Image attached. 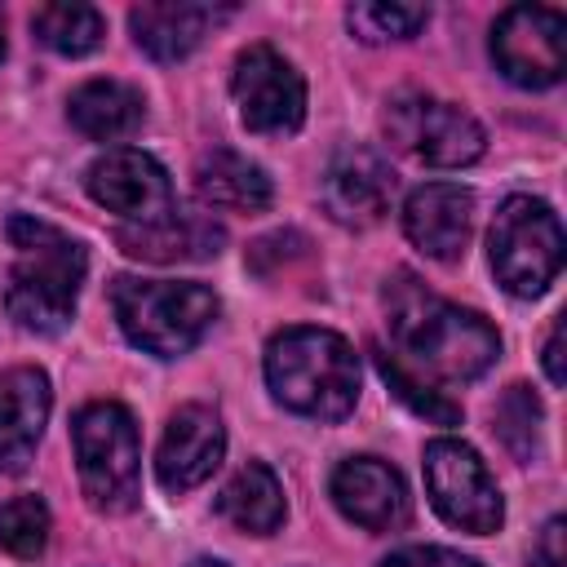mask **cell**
I'll use <instances>...</instances> for the list:
<instances>
[{
    "label": "cell",
    "mask_w": 567,
    "mask_h": 567,
    "mask_svg": "<svg viewBox=\"0 0 567 567\" xmlns=\"http://www.w3.org/2000/svg\"><path fill=\"white\" fill-rule=\"evenodd\" d=\"M217 514H221L230 527L248 532V536H270V532L284 523V487H279L275 470L261 465V461H248V465L221 487Z\"/></svg>",
    "instance_id": "obj_21"
},
{
    "label": "cell",
    "mask_w": 567,
    "mask_h": 567,
    "mask_svg": "<svg viewBox=\"0 0 567 567\" xmlns=\"http://www.w3.org/2000/svg\"><path fill=\"white\" fill-rule=\"evenodd\" d=\"M195 195L208 208H226V213H266L275 199V186L266 177L261 164H252L248 155L230 151V146H213L195 159Z\"/></svg>",
    "instance_id": "obj_19"
},
{
    "label": "cell",
    "mask_w": 567,
    "mask_h": 567,
    "mask_svg": "<svg viewBox=\"0 0 567 567\" xmlns=\"http://www.w3.org/2000/svg\"><path fill=\"white\" fill-rule=\"evenodd\" d=\"M545 377H549L554 385L567 381V368H563V323L549 328V341H545Z\"/></svg>",
    "instance_id": "obj_29"
},
{
    "label": "cell",
    "mask_w": 567,
    "mask_h": 567,
    "mask_svg": "<svg viewBox=\"0 0 567 567\" xmlns=\"http://www.w3.org/2000/svg\"><path fill=\"white\" fill-rule=\"evenodd\" d=\"M346 22L359 40L381 44V40H408L430 22L425 4H399V0H359L346 9Z\"/></svg>",
    "instance_id": "obj_24"
},
{
    "label": "cell",
    "mask_w": 567,
    "mask_h": 567,
    "mask_svg": "<svg viewBox=\"0 0 567 567\" xmlns=\"http://www.w3.org/2000/svg\"><path fill=\"white\" fill-rule=\"evenodd\" d=\"M385 315L399 359H412L430 377L470 381L483 377L501 354V337L483 315L434 297L412 275H394L385 288Z\"/></svg>",
    "instance_id": "obj_1"
},
{
    "label": "cell",
    "mask_w": 567,
    "mask_h": 567,
    "mask_svg": "<svg viewBox=\"0 0 567 567\" xmlns=\"http://www.w3.org/2000/svg\"><path fill=\"white\" fill-rule=\"evenodd\" d=\"M49 377L40 368L0 372V470H22L49 421Z\"/></svg>",
    "instance_id": "obj_17"
},
{
    "label": "cell",
    "mask_w": 567,
    "mask_h": 567,
    "mask_svg": "<svg viewBox=\"0 0 567 567\" xmlns=\"http://www.w3.org/2000/svg\"><path fill=\"white\" fill-rule=\"evenodd\" d=\"M230 93L244 128L252 133H292L306 120V80L270 44H248L235 58Z\"/></svg>",
    "instance_id": "obj_10"
},
{
    "label": "cell",
    "mask_w": 567,
    "mask_h": 567,
    "mask_svg": "<svg viewBox=\"0 0 567 567\" xmlns=\"http://www.w3.org/2000/svg\"><path fill=\"white\" fill-rule=\"evenodd\" d=\"M492 62L518 89H549L567 71V18L549 4H514L492 27Z\"/></svg>",
    "instance_id": "obj_9"
},
{
    "label": "cell",
    "mask_w": 567,
    "mask_h": 567,
    "mask_svg": "<svg viewBox=\"0 0 567 567\" xmlns=\"http://www.w3.org/2000/svg\"><path fill=\"white\" fill-rule=\"evenodd\" d=\"M474 195L461 182H425L403 199V235L434 261H456L470 244Z\"/></svg>",
    "instance_id": "obj_15"
},
{
    "label": "cell",
    "mask_w": 567,
    "mask_h": 567,
    "mask_svg": "<svg viewBox=\"0 0 567 567\" xmlns=\"http://www.w3.org/2000/svg\"><path fill=\"white\" fill-rule=\"evenodd\" d=\"M0 62H4V18H0Z\"/></svg>",
    "instance_id": "obj_31"
},
{
    "label": "cell",
    "mask_w": 567,
    "mask_h": 567,
    "mask_svg": "<svg viewBox=\"0 0 567 567\" xmlns=\"http://www.w3.org/2000/svg\"><path fill=\"white\" fill-rule=\"evenodd\" d=\"M328 487H332V505L350 523H359L368 532H394L412 514V501H408V487H403L399 470L385 465V461H377V456H350V461H341L332 470V483Z\"/></svg>",
    "instance_id": "obj_14"
},
{
    "label": "cell",
    "mask_w": 567,
    "mask_h": 567,
    "mask_svg": "<svg viewBox=\"0 0 567 567\" xmlns=\"http://www.w3.org/2000/svg\"><path fill=\"white\" fill-rule=\"evenodd\" d=\"M372 359H377V372L385 377V385H390L416 416H425V421H434V425H456V421H461V408H456L443 390H434L430 381H421L416 372H408V363H403L399 354L372 346Z\"/></svg>",
    "instance_id": "obj_23"
},
{
    "label": "cell",
    "mask_w": 567,
    "mask_h": 567,
    "mask_svg": "<svg viewBox=\"0 0 567 567\" xmlns=\"http://www.w3.org/2000/svg\"><path fill=\"white\" fill-rule=\"evenodd\" d=\"M66 115H71V124L84 137H93V142H120V137H133L142 128L146 102L124 80H89V84H80L71 93Z\"/></svg>",
    "instance_id": "obj_20"
},
{
    "label": "cell",
    "mask_w": 567,
    "mask_h": 567,
    "mask_svg": "<svg viewBox=\"0 0 567 567\" xmlns=\"http://www.w3.org/2000/svg\"><path fill=\"white\" fill-rule=\"evenodd\" d=\"M492 270L509 297H540L563 270V226L545 199L509 195L492 221Z\"/></svg>",
    "instance_id": "obj_6"
},
{
    "label": "cell",
    "mask_w": 567,
    "mask_h": 567,
    "mask_svg": "<svg viewBox=\"0 0 567 567\" xmlns=\"http://www.w3.org/2000/svg\"><path fill=\"white\" fill-rule=\"evenodd\" d=\"M115 244L137 257V261H208L221 252L226 244V230L208 217V213H195V208H182L173 204L164 217L155 221H142V226H120L115 230Z\"/></svg>",
    "instance_id": "obj_16"
},
{
    "label": "cell",
    "mask_w": 567,
    "mask_h": 567,
    "mask_svg": "<svg viewBox=\"0 0 567 567\" xmlns=\"http://www.w3.org/2000/svg\"><path fill=\"white\" fill-rule=\"evenodd\" d=\"M496 434H501V443L518 461H532L536 439H540V403H536L532 385H509L501 394V403H496Z\"/></svg>",
    "instance_id": "obj_26"
},
{
    "label": "cell",
    "mask_w": 567,
    "mask_h": 567,
    "mask_svg": "<svg viewBox=\"0 0 567 567\" xmlns=\"http://www.w3.org/2000/svg\"><path fill=\"white\" fill-rule=\"evenodd\" d=\"M270 394L310 421H341L359 403V354L328 328H284L266 346Z\"/></svg>",
    "instance_id": "obj_3"
},
{
    "label": "cell",
    "mask_w": 567,
    "mask_h": 567,
    "mask_svg": "<svg viewBox=\"0 0 567 567\" xmlns=\"http://www.w3.org/2000/svg\"><path fill=\"white\" fill-rule=\"evenodd\" d=\"M425 487L434 509L474 536H487L505 518V501L483 465V456L461 439H434L425 447Z\"/></svg>",
    "instance_id": "obj_8"
},
{
    "label": "cell",
    "mask_w": 567,
    "mask_h": 567,
    "mask_svg": "<svg viewBox=\"0 0 567 567\" xmlns=\"http://www.w3.org/2000/svg\"><path fill=\"white\" fill-rule=\"evenodd\" d=\"M221 452H226L221 416L204 403H186L164 425V439L155 452V478L164 492L182 496V492L199 487L221 465Z\"/></svg>",
    "instance_id": "obj_12"
},
{
    "label": "cell",
    "mask_w": 567,
    "mask_h": 567,
    "mask_svg": "<svg viewBox=\"0 0 567 567\" xmlns=\"http://www.w3.org/2000/svg\"><path fill=\"white\" fill-rule=\"evenodd\" d=\"M111 310L137 350H146L155 359H177L204 341V332L217 323L221 301L213 288H204L195 279L120 275L111 284Z\"/></svg>",
    "instance_id": "obj_4"
},
{
    "label": "cell",
    "mask_w": 567,
    "mask_h": 567,
    "mask_svg": "<svg viewBox=\"0 0 567 567\" xmlns=\"http://www.w3.org/2000/svg\"><path fill=\"white\" fill-rule=\"evenodd\" d=\"M319 195H323V208L332 213V221L363 230V226H377L390 213L394 177H390V164L377 151L341 146L323 168Z\"/></svg>",
    "instance_id": "obj_13"
},
{
    "label": "cell",
    "mask_w": 567,
    "mask_h": 567,
    "mask_svg": "<svg viewBox=\"0 0 567 567\" xmlns=\"http://www.w3.org/2000/svg\"><path fill=\"white\" fill-rule=\"evenodd\" d=\"M230 9H213V4H190V0H146L128 13L133 40L137 49H146L155 62H177L186 58L208 27H217Z\"/></svg>",
    "instance_id": "obj_18"
},
{
    "label": "cell",
    "mask_w": 567,
    "mask_h": 567,
    "mask_svg": "<svg viewBox=\"0 0 567 567\" xmlns=\"http://www.w3.org/2000/svg\"><path fill=\"white\" fill-rule=\"evenodd\" d=\"M190 567H226V563H221V558H195Z\"/></svg>",
    "instance_id": "obj_30"
},
{
    "label": "cell",
    "mask_w": 567,
    "mask_h": 567,
    "mask_svg": "<svg viewBox=\"0 0 567 567\" xmlns=\"http://www.w3.org/2000/svg\"><path fill=\"white\" fill-rule=\"evenodd\" d=\"M381 567H478V563L456 549H443V545H408V549H394L390 558H381Z\"/></svg>",
    "instance_id": "obj_27"
},
{
    "label": "cell",
    "mask_w": 567,
    "mask_h": 567,
    "mask_svg": "<svg viewBox=\"0 0 567 567\" xmlns=\"http://www.w3.org/2000/svg\"><path fill=\"white\" fill-rule=\"evenodd\" d=\"M31 31L40 35V44H49L53 53L62 58H84L102 44L106 35V22L93 4H80V0H53V4H40L31 13Z\"/></svg>",
    "instance_id": "obj_22"
},
{
    "label": "cell",
    "mask_w": 567,
    "mask_h": 567,
    "mask_svg": "<svg viewBox=\"0 0 567 567\" xmlns=\"http://www.w3.org/2000/svg\"><path fill=\"white\" fill-rule=\"evenodd\" d=\"M13 266L4 284V310L27 332H62L75 315L80 284L89 270L84 244L40 217H9Z\"/></svg>",
    "instance_id": "obj_2"
},
{
    "label": "cell",
    "mask_w": 567,
    "mask_h": 567,
    "mask_svg": "<svg viewBox=\"0 0 567 567\" xmlns=\"http://www.w3.org/2000/svg\"><path fill=\"white\" fill-rule=\"evenodd\" d=\"M49 545V505L40 496H13L0 505V549L13 558H40Z\"/></svg>",
    "instance_id": "obj_25"
},
{
    "label": "cell",
    "mask_w": 567,
    "mask_h": 567,
    "mask_svg": "<svg viewBox=\"0 0 567 567\" xmlns=\"http://www.w3.org/2000/svg\"><path fill=\"white\" fill-rule=\"evenodd\" d=\"M84 186L106 213H120L128 226L155 221L173 208V182H168L164 164L133 146H115V151L97 155L84 173Z\"/></svg>",
    "instance_id": "obj_11"
},
{
    "label": "cell",
    "mask_w": 567,
    "mask_h": 567,
    "mask_svg": "<svg viewBox=\"0 0 567 567\" xmlns=\"http://www.w3.org/2000/svg\"><path fill=\"white\" fill-rule=\"evenodd\" d=\"M563 532H567L563 518H549V523H545V532H540V540H536V549H532V567H567Z\"/></svg>",
    "instance_id": "obj_28"
},
{
    "label": "cell",
    "mask_w": 567,
    "mask_h": 567,
    "mask_svg": "<svg viewBox=\"0 0 567 567\" xmlns=\"http://www.w3.org/2000/svg\"><path fill=\"white\" fill-rule=\"evenodd\" d=\"M385 137L412 159L434 164V168L474 164L487 146L483 124L465 106L430 97V93H399L385 106Z\"/></svg>",
    "instance_id": "obj_7"
},
{
    "label": "cell",
    "mask_w": 567,
    "mask_h": 567,
    "mask_svg": "<svg viewBox=\"0 0 567 567\" xmlns=\"http://www.w3.org/2000/svg\"><path fill=\"white\" fill-rule=\"evenodd\" d=\"M71 439L89 505L102 514H128L142 496V443L133 412L111 399L89 403L75 412Z\"/></svg>",
    "instance_id": "obj_5"
}]
</instances>
